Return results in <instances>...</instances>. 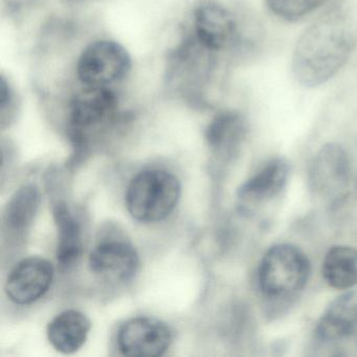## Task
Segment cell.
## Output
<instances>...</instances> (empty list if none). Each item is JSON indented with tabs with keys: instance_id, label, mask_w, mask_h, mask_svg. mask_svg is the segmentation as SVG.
Here are the masks:
<instances>
[{
	"instance_id": "cell-1",
	"label": "cell",
	"mask_w": 357,
	"mask_h": 357,
	"mask_svg": "<svg viewBox=\"0 0 357 357\" xmlns=\"http://www.w3.org/2000/svg\"><path fill=\"white\" fill-rule=\"evenodd\" d=\"M356 38L354 8L347 0L334 3L298 38L291 59L294 78L311 89L325 84L347 63Z\"/></svg>"
},
{
	"instance_id": "cell-2",
	"label": "cell",
	"mask_w": 357,
	"mask_h": 357,
	"mask_svg": "<svg viewBox=\"0 0 357 357\" xmlns=\"http://www.w3.org/2000/svg\"><path fill=\"white\" fill-rule=\"evenodd\" d=\"M311 265L303 250L292 244L269 248L258 269V283L263 296L284 300L302 291L310 277Z\"/></svg>"
},
{
	"instance_id": "cell-3",
	"label": "cell",
	"mask_w": 357,
	"mask_h": 357,
	"mask_svg": "<svg viewBox=\"0 0 357 357\" xmlns=\"http://www.w3.org/2000/svg\"><path fill=\"white\" fill-rule=\"evenodd\" d=\"M181 183L172 173L147 170L137 174L126 192L127 210L135 220L153 223L166 219L176 208Z\"/></svg>"
},
{
	"instance_id": "cell-4",
	"label": "cell",
	"mask_w": 357,
	"mask_h": 357,
	"mask_svg": "<svg viewBox=\"0 0 357 357\" xmlns=\"http://www.w3.org/2000/svg\"><path fill=\"white\" fill-rule=\"evenodd\" d=\"M130 70L128 52L120 43L110 40L91 43L83 50L77 64L79 80L89 87H108L120 82Z\"/></svg>"
},
{
	"instance_id": "cell-5",
	"label": "cell",
	"mask_w": 357,
	"mask_h": 357,
	"mask_svg": "<svg viewBox=\"0 0 357 357\" xmlns=\"http://www.w3.org/2000/svg\"><path fill=\"white\" fill-rule=\"evenodd\" d=\"M118 110V96L109 87H85L70 102L68 127L73 141L82 145L91 131L109 123Z\"/></svg>"
},
{
	"instance_id": "cell-6",
	"label": "cell",
	"mask_w": 357,
	"mask_h": 357,
	"mask_svg": "<svg viewBox=\"0 0 357 357\" xmlns=\"http://www.w3.org/2000/svg\"><path fill=\"white\" fill-rule=\"evenodd\" d=\"M194 31L197 43L211 53L227 51L239 43L237 20L217 1H206L196 9Z\"/></svg>"
},
{
	"instance_id": "cell-7",
	"label": "cell",
	"mask_w": 357,
	"mask_h": 357,
	"mask_svg": "<svg viewBox=\"0 0 357 357\" xmlns=\"http://www.w3.org/2000/svg\"><path fill=\"white\" fill-rule=\"evenodd\" d=\"M169 326L154 317H139L119 330L118 346L126 356L155 357L165 354L172 342Z\"/></svg>"
},
{
	"instance_id": "cell-8",
	"label": "cell",
	"mask_w": 357,
	"mask_h": 357,
	"mask_svg": "<svg viewBox=\"0 0 357 357\" xmlns=\"http://www.w3.org/2000/svg\"><path fill=\"white\" fill-rule=\"evenodd\" d=\"M53 264L40 257L20 261L12 269L6 283L8 298L18 305H30L38 301L51 287Z\"/></svg>"
},
{
	"instance_id": "cell-9",
	"label": "cell",
	"mask_w": 357,
	"mask_h": 357,
	"mask_svg": "<svg viewBox=\"0 0 357 357\" xmlns=\"http://www.w3.org/2000/svg\"><path fill=\"white\" fill-rule=\"evenodd\" d=\"M137 250L124 241H105L100 243L89 256L91 271L104 277L127 281L135 277L139 268Z\"/></svg>"
},
{
	"instance_id": "cell-10",
	"label": "cell",
	"mask_w": 357,
	"mask_h": 357,
	"mask_svg": "<svg viewBox=\"0 0 357 357\" xmlns=\"http://www.w3.org/2000/svg\"><path fill=\"white\" fill-rule=\"evenodd\" d=\"M350 173L349 158L342 146L328 144L313 160L310 183L321 194H332L346 185Z\"/></svg>"
},
{
	"instance_id": "cell-11",
	"label": "cell",
	"mask_w": 357,
	"mask_h": 357,
	"mask_svg": "<svg viewBox=\"0 0 357 357\" xmlns=\"http://www.w3.org/2000/svg\"><path fill=\"white\" fill-rule=\"evenodd\" d=\"M357 329V291L336 298L317 323L315 333L324 342H337L350 337Z\"/></svg>"
},
{
	"instance_id": "cell-12",
	"label": "cell",
	"mask_w": 357,
	"mask_h": 357,
	"mask_svg": "<svg viewBox=\"0 0 357 357\" xmlns=\"http://www.w3.org/2000/svg\"><path fill=\"white\" fill-rule=\"evenodd\" d=\"M91 328V323L86 315L70 309L52 319L47 327V338L58 352L72 354L82 348Z\"/></svg>"
},
{
	"instance_id": "cell-13",
	"label": "cell",
	"mask_w": 357,
	"mask_h": 357,
	"mask_svg": "<svg viewBox=\"0 0 357 357\" xmlns=\"http://www.w3.org/2000/svg\"><path fill=\"white\" fill-rule=\"evenodd\" d=\"M288 175L289 167L286 160L275 158L248 179L238 191V196L250 204L268 202L285 188Z\"/></svg>"
},
{
	"instance_id": "cell-14",
	"label": "cell",
	"mask_w": 357,
	"mask_h": 357,
	"mask_svg": "<svg viewBox=\"0 0 357 357\" xmlns=\"http://www.w3.org/2000/svg\"><path fill=\"white\" fill-rule=\"evenodd\" d=\"M246 135V122L239 112H225L213 119L206 129L208 147L216 153H235Z\"/></svg>"
},
{
	"instance_id": "cell-15",
	"label": "cell",
	"mask_w": 357,
	"mask_h": 357,
	"mask_svg": "<svg viewBox=\"0 0 357 357\" xmlns=\"http://www.w3.org/2000/svg\"><path fill=\"white\" fill-rule=\"evenodd\" d=\"M54 218L58 229V263L64 268H70L77 264L82 255L81 227L64 202L56 204Z\"/></svg>"
},
{
	"instance_id": "cell-16",
	"label": "cell",
	"mask_w": 357,
	"mask_h": 357,
	"mask_svg": "<svg viewBox=\"0 0 357 357\" xmlns=\"http://www.w3.org/2000/svg\"><path fill=\"white\" fill-rule=\"evenodd\" d=\"M321 273L330 287L348 290L357 284V248L332 246L324 258Z\"/></svg>"
},
{
	"instance_id": "cell-17",
	"label": "cell",
	"mask_w": 357,
	"mask_h": 357,
	"mask_svg": "<svg viewBox=\"0 0 357 357\" xmlns=\"http://www.w3.org/2000/svg\"><path fill=\"white\" fill-rule=\"evenodd\" d=\"M40 195L34 185H24L15 192L7 208L5 221L13 231H24L32 223L39 208Z\"/></svg>"
},
{
	"instance_id": "cell-18",
	"label": "cell",
	"mask_w": 357,
	"mask_h": 357,
	"mask_svg": "<svg viewBox=\"0 0 357 357\" xmlns=\"http://www.w3.org/2000/svg\"><path fill=\"white\" fill-rule=\"evenodd\" d=\"M328 0H265L269 11L287 22H294L312 13Z\"/></svg>"
},
{
	"instance_id": "cell-19",
	"label": "cell",
	"mask_w": 357,
	"mask_h": 357,
	"mask_svg": "<svg viewBox=\"0 0 357 357\" xmlns=\"http://www.w3.org/2000/svg\"><path fill=\"white\" fill-rule=\"evenodd\" d=\"M12 93L11 89L8 84L6 79L1 78V85H0V107L1 110H5V108L11 103Z\"/></svg>"
}]
</instances>
